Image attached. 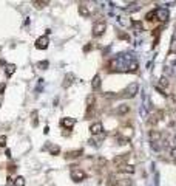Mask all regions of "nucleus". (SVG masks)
I'll list each match as a JSON object with an SVG mask.
<instances>
[{
    "label": "nucleus",
    "mask_w": 176,
    "mask_h": 186,
    "mask_svg": "<svg viewBox=\"0 0 176 186\" xmlns=\"http://www.w3.org/2000/svg\"><path fill=\"white\" fill-rule=\"evenodd\" d=\"M70 177H71L73 182L79 183V182H82V180L87 179V174H85L79 166H71V169H70Z\"/></svg>",
    "instance_id": "obj_1"
},
{
    "label": "nucleus",
    "mask_w": 176,
    "mask_h": 186,
    "mask_svg": "<svg viewBox=\"0 0 176 186\" xmlns=\"http://www.w3.org/2000/svg\"><path fill=\"white\" fill-rule=\"evenodd\" d=\"M105 31H107V22L104 19L96 20L93 25V37H101Z\"/></svg>",
    "instance_id": "obj_2"
},
{
    "label": "nucleus",
    "mask_w": 176,
    "mask_h": 186,
    "mask_svg": "<svg viewBox=\"0 0 176 186\" xmlns=\"http://www.w3.org/2000/svg\"><path fill=\"white\" fill-rule=\"evenodd\" d=\"M138 88H139V85H138L136 82H133V84L127 85V87L122 90V96H124V98H133V96L138 93Z\"/></svg>",
    "instance_id": "obj_3"
},
{
    "label": "nucleus",
    "mask_w": 176,
    "mask_h": 186,
    "mask_svg": "<svg viewBox=\"0 0 176 186\" xmlns=\"http://www.w3.org/2000/svg\"><path fill=\"white\" fill-rule=\"evenodd\" d=\"M90 132H91V135H94V137H104V126H102V123L101 121H96V123H93L91 126H90Z\"/></svg>",
    "instance_id": "obj_4"
},
{
    "label": "nucleus",
    "mask_w": 176,
    "mask_h": 186,
    "mask_svg": "<svg viewBox=\"0 0 176 186\" xmlns=\"http://www.w3.org/2000/svg\"><path fill=\"white\" fill-rule=\"evenodd\" d=\"M169 17H170V12H169V9L167 8H158L156 9V19L159 20V22H167L169 20Z\"/></svg>",
    "instance_id": "obj_5"
},
{
    "label": "nucleus",
    "mask_w": 176,
    "mask_h": 186,
    "mask_svg": "<svg viewBox=\"0 0 176 186\" xmlns=\"http://www.w3.org/2000/svg\"><path fill=\"white\" fill-rule=\"evenodd\" d=\"M161 116H162V112H155V113H152V115L148 116V120H147L148 126L155 127V126H156V124L161 121Z\"/></svg>",
    "instance_id": "obj_6"
},
{
    "label": "nucleus",
    "mask_w": 176,
    "mask_h": 186,
    "mask_svg": "<svg viewBox=\"0 0 176 186\" xmlns=\"http://www.w3.org/2000/svg\"><path fill=\"white\" fill-rule=\"evenodd\" d=\"M48 43H49L48 37H46V36H40V37L36 40V48H37V50H45V48H48Z\"/></svg>",
    "instance_id": "obj_7"
},
{
    "label": "nucleus",
    "mask_w": 176,
    "mask_h": 186,
    "mask_svg": "<svg viewBox=\"0 0 176 186\" xmlns=\"http://www.w3.org/2000/svg\"><path fill=\"white\" fill-rule=\"evenodd\" d=\"M128 157H130V154H122V155H118V157H114V158H113V165H114L116 168H119V166L125 165V161L128 160Z\"/></svg>",
    "instance_id": "obj_8"
},
{
    "label": "nucleus",
    "mask_w": 176,
    "mask_h": 186,
    "mask_svg": "<svg viewBox=\"0 0 176 186\" xmlns=\"http://www.w3.org/2000/svg\"><path fill=\"white\" fill-rule=\"evenodd\" d=\"M60 124H62V127H65V129H73L74 124H76V120H74V118H68V116H65V118H62Z\"/></svg>",
    "instance_id": "obj_9"
},
{
    "label": "nucleus",
    "mask_w": 176,
    "mask_h": 186,
    "mask_svg": "<svg viewBox=\"0 0 176 186\" xmlns=\"http://www.w3.org/2000/svg\"><path fill=\"white\" fill-rule=\"evenodd\" d=\"M150 143H161V138H162V134L159 130H150Z\"/></svg>",
    "instance_id": "obj_10"
},
{
    "label": "nucleus",
    "mask_w": 176,
    "mask_h": 186,
    "mask_svg": "<svg viewBox=\"0 0 176 186\" xmlns=\"http://www.w3.org/2000/svg\"><path fill=\"white\" fill-rule=\"evenodd\" d=\"M119 135H121V137H124L125 140H130V137L133 135V127H130V126L124 127V129L119 132Z\"/></svg>",
    "instance_id": "obj_11"
},
{
    "label": "nucleus",
    "mask_w": 176,
    "mask_h": 186,
    "mask_svg": "<svg viewBox=\"0 0 176 186\" xmlns=\"http://www.w3.org/2000/svg\"><path fill=\"white\" fill-rule=\"evenodd\" d=\"M118 171H119L121 174H133V172H135V168L130 166V165H122V166L118 168Z\"/></svg>",
    "instance_id": "obj_12"
},
{
    "label": "nucleus",
    "mask_w": 176,
    "mask_h": 186,
    "mask_svg": "<svg viewBox=\"0 0 176 186\" xmlns=\"http://www.w3.org/2000/svg\"><path fill=\"white\" fill-rule=\"evenodd\" d=\"M91 87H93V90H94V92H97V90L101 88V76H99V75H96V76L93 78Z\"/></svg>",
    "instance_id": "obj_13"
},
{
    "label": "nucleus",
    "mask_w": 176,
    "mask_h": 186,
    "mask_svg": "<svg viewBox=\"0 0 176 186\" xmlns=\"http://www.w3.org/2000/svg\"><path fill=\"white\" fill-rule=\"evenodd\" d=\"M118 115H127L128 112H130V106H127V104H121L119 107H118Z\"/></svg>",
    "instance_id": "obj_14"
},
{
    "label": "nucleus",
    "mask_w": 176,
    "mask_h": 186,
    "mask_svg": "<svg viewBox=\"0 0 176 186\" xmlns=\"http://www.w3.org/2000/svg\"><path fill=\"white\" fill-rule=\"evenodd\" d=\"M82 154H84V151H82V149H77V151H71V152L68 151L65 157H67V158H77V157H79V155H82Z\"/></svg>",
    "instance_id": "obj_15"
},
{
    "label": "nucleus",
    "mask_w": 176,
    "mask_h": 186,
    "mask_svg": "<svg viewBox=\"0 0 176 186\" xmlns=\"http://www.w3.org/2000/svg\"><path fill=\"white\" fill-rule=\"evenodd\" d=\"M79 14H80L82 17H90L88 6H87V5H79Z\"/></svg>",
    "instance_id": "obj_16"
},
{
    "label": "nucleus",
    "mask_w": 176,
    "mask_h": 186,
    "mask_svg": "<svg viewBox=\"0 0 176 186\" xmlns=\"http://www.w3.org/2000/svg\"><path fill=\"white\" fill-rule=\"evenodd\" d=\"M14 71H15V65H14V64H9V65H6V70H5V75H6L8 78H11V76L14 75Z\"/></svg>",
    "instance_id": "obj_17"
},
{
    "label": "nucleus",
    "mask_w": 176,
    "mask_h": 186,
    "mask_svg": "<svg viewBox=\"0 0 176 186\" xmlns=\"http://www.w3.org/2000/svg\"><path fill=\"white\" fill-rule=\"evenodd\" d=\"M73 79H74V76H73L71 73H70V75H67V76H65V81H63V87H65V88H68V85H71V84H73Z\"/></svg>",
    "instance_id": "obj_18"
},
{
    "label": "nucleus",
    "mask_w": 176,
    "mask_h": 186,
    "mask_svg": "<svg viewBox=\"0 0 176 186\" xmlns=\"http://www.w3.org/2000/svg\"><path fill=\"white\" fill-rule=\"evenodd\" d=\"M39 115H37V110H32V113H31V123H32V126L34 127H37V124H39V118H37Z\"/></svg>",
    "instance_id": "obj_19"
},
{
    "label": "nucleus",
    "mask_w": 176,
    "mask_h": 186,
    "mask_svg": "<svg viewBox=\"0 0 176 186\" xmlns=\"http://www.w3.org/2000/svg\"><path fill=\"white\" fill-rule=\"evenodd\" d=\"M136 70H138V62L136 61H133L127 65V71H136Z\"/></svg>",
    "instance_id": "obj_20"
},
{
    "label": "nucleus",
    "mask_w": 176,
    "mask_h": 186,
    "mask_svg": "<svg viewBox=\"0 0 176 186\" xmlns=\"http://www.w3.org/2000/svg\"><path fill=\"white\" fill-rule=\"evenodd\" d=\"M153 17H156V9H153V11H150V12L145 14V20H147V22H152Z\"/></svg>",
    "instance_id": "obj_21"
},
{
    "label": "nucleus",
    "mask_w": 176,
    "mask_h": 186,
    "mask_svg": "<svg viewBox=\"0 0 176 186\" xmlns=\"http://www.w3.org/2000/svg\"><path fill=\"white\" fill-rule=\"evenodd\" d=\"M32 5H34L37 9H40V8L46 6V5H48V2H39V0H34V2H32Z\"/></svg>",
    "instance_id": "obj_22"
},
{
    "label": "nucleus",
    "mask_w": 176,
    "mask_h": 186,
    "mask_svg": "<svg viewBox=\"0 0 176 186\" xmlns=\"http://www.w3.org/2000/svg\"><path fill=\"white\" fill-rule=\"evenodd\" d=\"M127 9H128L130 12H135V11H139V5H138V3H130Z\"/></svg>",
    "instance_id": "obj_23"
},
{
    "label": "nucleus",
    "mask_w": 176,
    "mask_h": 186,
    "mask_svg": "<svg viewBox=\"0 0 176 186\" xmlns=\"http://www.w3.org/2000/svg\"><path fill=\"white\" fill-rule=\"evenodd\" d=\"M14 186H25V179L23 177H17L14 180Z\"/></svg>",
    "instance_id": "obj_24"
},
{
    "label": "nucleus",
    "mask_w": 176,
    "mask_h": 186,
    "mask_svg": "<svg viewBox=\"0 0 176 186\" xmlns=\"http://www.w3.org/2000/svg\"><path fill=\"white\" fill-rule=\"evenodd\" d=\"M49 154H51V155H59V154H60V147H59V146H53L51 151H49Z\"/></svg>",
    "instance_id": "obj_25"
},
{
    "label": "nucleus",
    "mask_w": 176,
    "mask_h": 186,
    "mask_svg": "<svg viewBox=\"0 0 176 186\" xmlns=\"http://www.w3.org/2000/svg\"><path fill=\"white\" fill-rule=\"evenodd\" d=\"M48 65H49V62H48V61H40V62L37 64V67H39V68H42V70H45Z\"/></svg>",
    "instance_id": "obj_26"
},
{
    "label": "nucleus",
    "mask_w": 176,
    "mask_h": 186,
    "mask_svg": "<svg viewBox=\"0 0 176 186\" xmlns=\"http://www.w3.org/2000/svg\"><path fill=\"white\" fill-rule=\"evenodd\" d=\"M167 85H169V81H167L165 78H161V79H159V84H158V87L161 88V87H167Z\"/></svg>",
    "instance_id": "obj_27"
},
{
    "label": "nucleus",
    "mask_w": 176,
    "mask_h": 186,
    "mask_svg": "<svg viewBox=\"0 0 176 186\" xmlns=\"http://www.w3.org/2000/svg\"><path fill=\"white\" fill-rule=\"evenodd\" d=\"M170 53L176 54V39H173V40H172V45H170Z\"/></svg>",
    "instance_id": "obj_28"
},
{
    "label": "nucleus",
    "mask_w": 176,
    "mask_h": 186,
    "mask_svg": "<svg viewBox=\"0 0 176 186\" xmlns=\"http://www.w3.org/2000/svg\"><path fill=\"white\" fill-rule=\"evenodd\" d=\"M5 146H6V137L0 135V147H5Z\"/></svg>",
    "instance_id": "obj_29"
},
{
    "label": "nucleus",
    "mask_w": 176,
    "mask_h": 186,
    "mask_svg": "<svg viewBox=\"0 0 176 186\" xmlns=\"http://www.w3.org/2000/svg\"><path fill=\"white\" fill-rule=\"evenodd\" d=\"M131 25H133L135 28H138V29L142 26V23H141V22H138V20H131Z\"/></svg>",
    "instance_id": "obj_30"
},
{
    "label": "nucleus",
    "mask_w": 176,
    "mask_h": 186,
    "mask_svg": "<svg viewBox=\"0 0 176 186\" xmlns=\"http://www.w3.org/2000/svg\"><path fill=\"white\" fill-rule=\"evenodd\" d=\"M5 88H6V84H5V82H2V84H0V95L5 92Z\"/></svg>",
    "instance_id": "obj_31"
},
{
    "label": "nucleus",
    "mask_w": 176,
    "mask_h": 186,
    "mask_svg": "<svg viewBox=\"0 0 176 186\" xmlns=\"http://www.w3.org/2000/svg\"><path fill=\"white\" fill-rule=\"evenodd\" d=\"M119 37H121V39H127V40L130 39V37H128V34H125V33H121V34H119Z\"/></svg>",
    "instance_id": "obj_32"
},
{
    "label": "nucleus",
    "mask_w": 176,
    "mask_h": 186,
    "mask_svg": "<svg viewBox=\"0 0 176 186\" xmlns=\"http://www.w3.org/2000/svg\"><path fill=\"white\" fill-rule=\"evenodd\" d=\"M170 155H172L173 158H176V147H173V149L170 151Z\"/></svg>",
    "instance_id": "obj_33"
},
{
    "label": "nucleus",
    "mask_w": 176,
    "mask_h": 186,
    "mask_svg": "<svg viewBox=\"0 0 176 186\" xmlns=\"http://www.w3.org/2000/svg\"><path fill=\"white\" fill-rule=\"evenodd\" d=\"M91 48H93V45H87V47H85V48H84V51H90V50H91Z\"/></svg>",
    "instance_id": "obj_34"
},
{
    "label": "nucleus",
    "mask_w": 176,
    "mask_h": 186,
    "mask_svg": "<svg viewBox=\"0 0 176 186\" xmlns=\"http://www.w3.org/2000/svg\"><path fill=\"white\" fill-rule=\"evenodd\" d=\"M14 171H15V166L11 165V166H9V172H14Z\"/></svg>",
    "instance_id": "obj_35"
}]
</instances>
